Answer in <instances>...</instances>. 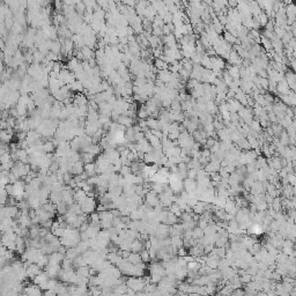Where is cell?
<instances>
[{
  "label": "cell",
  "mask_w": 296,
  "mask_h": 296,
  "mask_svg": "<svg viewBox=\"0 0 296 296\" xmlns=\"http://www.w3.org/2000/svg\"><path fill=\"white\" fill-rule=\"evenodd\" d=\"M131 249H132L133 252H138V253H140L141 251L145 250L144 245H142V243H141V241L139 239V241H133L132 245H131Z\"/></svg>",
  "instance_id": "1"
},
{
  "label": "cell",
  "mask_w": 296,
  "mask_h": 296,
  "mask_svg": "<svg viewBox=\"0 0 296 296\" xmlns=\"http://www.w3.org/2000/svg\"><path fill=\"white\" fill-rule=\"evenodd\" d=\"M224 41H226V42H228L229 44H234V43L237 42V38H236L235 35H232V33L227 31V33L224 34Z\"/></svg>",
  "instance_id": "2"
}]
</instances>
